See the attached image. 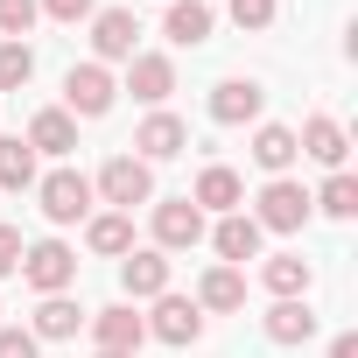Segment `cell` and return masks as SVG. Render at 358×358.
I'll use <instances>...</instances> for the list:
<instances>
[{"label":"cell","instance_id":"9c48e42d","mask_svg":"<svg viewBox=\"0 0 358 358\" xmlns=\"http://www.w3.org/2000/svg\"><path fill=\"white\" fill-rule=\"evenodd\" d=\"M260 106H267V92H260L253 78H225V85L211 92V120H218V127H246V120H260Z\"/></svg>","mask_w":358,"mask_h":358},{"label":"cell","instance_id":"484cf974","mask_svg":"<svg viewBox=\"0 0 358 358\" xmlns=\"http://www.w3.org/2000/svg\"><path fill=\"white\" fill-rule=\"evenodd\" d=\"M309 211H330V218H351L358 211V176H344V169H330V183L309 197Z\"/></svg>","mask_w":358,"mask_h":358},{"label":"cell","instance_id":"d6a6232c","mask_svg":"<svg viewBox=\"0 0 358 358\" xmlns=\"http://www.w3.org/2000/svg\"><path fill=\"white\" fill-rule=\"evenodd\" d=\"M330 358H358V337H351V330H344V337H337V344H330Z\"/></svg>","mask_w":358,"mask_h":358},{"label":"cell","instance_id":"44dd1931","mask_svg":"<svg viewBox=\"0 0 358 358\" xmlns=\"http://www.w3.org/2000/svg\"><path fill=\"white\" fill-rule=\"evenodd\" d=\"M78 323H85V309H78L71 295H43V309H36V330H29V337H36V344H43V337H50V344H64V337H78Z\"/></svg>","mask_w":358,"mask_h":358},{"label":"cell","instance_id":"2e32d148","mask_svg":"<svg viewBox=\"0 0 358 358\" xmlns=\"http://www.w3.org/2000/svg\"><path fill=\"white\" fill-rule=\"evenodd\" d=\"M127 92H134L141 106H162V99L176 92V64H169V57H134V71H127Z\"/></svg>","mask_w":358,"mask_h":358},{"label":"cell","instance_id":"6da1fadb","mask_svg":"<svg viewBox=\"0 0 358 358\" xmlns=\"http://www.w3.org/2000/svg\"><path fill=\"white\" fill-rule=\"evenodd\" d=\"M92 190H99L113 211H127V218H134V204H148V197H155V169H148L141 155H113V162L99 169V183H92Z\"/></svg>","mask_w":358,"mask_h":358},{"label":"cell","instance_id":"ba28073f","mask_svg":"<svg viewBox=\"0 0 358 358\" xmlns=\"http://www.w3.org/2000/svg\"><path fill=\"white\" fill-rule=\"evenodd\" d=\"M162 344H197L204 337V309L197 302H183V295H155V316H141Z\"/></svg>","mask_w":358,"mask_h":358},{"label":"cell","instance_id":"4fadbf2b","mask_svg":"<svg viewBox=\"0 0 358 358\" xmlns=\"http://www.w3.org/2000/svg\"><path fill=\"white\" fill-rule=\"evenodd\" d=\"M92 337H99V351H141L148 323L134 316V302H113V309H99V316H92Z\"/></svg>","mask_w":358,"mask_h":358},{"label":"cell","instance_id":"3957f363","mask_svg":"<svg viewBox=\"0 0 358 358\" xmlns=\"http://www.w3.org/2000/svg\"><path fill=\"white\" fill-rule=\"evenodd\" d=\"M36 197H43V218L50 225H78V218H92V183L78 169H50L43 183H36Z\"/></svg>","mask_w":358,"mask_h":358},{"label":"cell","instance_id":"7c38bea8","mask_svg":"<svg viewBox=\"0 0 358 358\" xmlns=\"http://www.w3.org/2000/svg\"><path fill=\"white\" fill-rule=\"evenodd\" d=\"M120 288L134 295V302H155V295H169V260L148 246V253H127L120 260Z\"/></svg>","mask_w":358,"mask_h":358},{"label":"cell","instance_id":"ac0fdd59","mask_svg":"<svg viewBox=\"0 0 358 358\" xmlns=\"http://www.w3.org/2000/svg\"><path fill=\"white\" fill-rule=\"evenodd\" d=\"M85 246L106 253V260H127V253H134V218H127V211H99V218L85 225Z\"/></svg>","mask_w":358,"mask_h":358},{"label":"cell","instance_id":"83f0119b","mask_svg":"<svg viewBox=\"0 0 358 358\" xmlns=\"http://www.w3.org/2000/svg\"><path fill=\"white\" fill-rule=\"evenodd\" d=\"M36 15H43L36 0H0V36H8V43H22V36L36 29Z\"/></svg>","mask_w":358,"mask_h":358},{"label":"cell","instance_id":"52a82bcc","mask_svg":"<svg viewBox=\"0 0 358 358\" xmlns=\"http://www.w3.org/2000/svg\"><path fill=\"white\" fill-rule=\"evenodd\" d=\"M197 239H204V211H197L190 197L155 204V253H183V246H197Z\"/></svg>","mask_w":358,"mask_h":358},{"label":"cell","instance_id":"9a60e30c","mask_svg":"<svg viewBox=\"0 0 358 358\" xmlns=\"http://www.w3.org/2000/svg\"><path fill=\"white\" fill-rule=\"evenodd\" d=\"M260 330H267V344H309L316 337V309L309 302H274L260 316Z\"/></svg>","mask_w":358,"mask_h":358},{"label":"cell","instance_id":"30bf717a","mask_svg":"<svg viewBox=\"0 0 358 358\" xmlns=\"http://www.w3.org/2000/svg\"><path fill=\"white\" fill-rule=\"evenodd\" d=\"M134 148H141V162H169V155H183V148H190V127L176 120V113H148L141 134H134Z\"/></svg>","mask_w":358,"mask_h":358},{"label":"cell","instance_id":"d6986e66","mask_svg":"<svg viewBox=\"0 0 358 358\" xmlns=\"http://www.w3.org/2000/svg\"><path fill=\"white\" fill-rule=\"evenodd\" d=\"M260 281H267L274 302H302V295H309V260H302V253H274V260L260 267Z\"/></svg>","mask_w":358,"mask_h":358},{"label":"cell","instance_id":"cb8c5ba5","mask_svg":"<svg viewBox=\"0 0 358 358\" xmlns=\"http://www.w3.org/2000/svg\"><path fill=\"white\" fill-rule=\"evenodd\" d=\"M29 183H36V148L22 134H8L0 141V190H29Z\"/></svg>","mask_w":358,"mask_h":358},{"label":"cell","instance_id":"1f68e13d","mask_svg":"<svg viewBox=\"0 0 358 358\" xmlns=\"http://www.w3.org/2000/svg\"><path fill=\"white\" fill-rule=\"evenodd\" d=\"M0 358H36V337L29 330H0Z\"/></svg>","mask_w":358,"mask_h":358},{"label":"cell","instance_id":"ffe728a7","mask_svg":"<svg viewBox=\"0 0 358 358\" xmlns=\"http://www.w3.org/2000/svg\"><path fill=\"white\" fill-rule=\"evenodd\" d=\"M29 148H36V155H71V148H78V120L57 113V106L36 113V120H29Z\"/></svg>","mask_w":358,"mask_h":358},{"label":"cell","instance_id":"836d02e7","mask_svg":"<svg viewBox=\"0 0 358 358\" xmlns=\"http://www.w3.org/2000/svg\"><path fill=\"white\" fill-rule=\"evenodd\" d=\"M92 358H134V351H92Z\"/></svg>","mask_w":358,"mask_h":358},{"label":"cell","instance_id":"603a6c76","mask_svg":"<svg viewBox=\"0 0 358 358\" xmlns=\"http://www.w3.org/2000/svg\"><path fill=\"white\" fill-rule=\"evenodd\" d=\"M197 309H218V316L225 309H246V274L239 267H211L204 288H197Z\"/></svg>","mask_w":358,"mask_h":358},{"label":"cell","instance_id":"8992f818","mask_svg":"<svg viewBox=\"0 0 358 358\" xmlns=\"http://www.w3.org/2000/svg\"><path fill=\"white\" fill-rule=\"evenodd\" d=\"M113 99H120V85H113V71H106V64H78V71L64 78V106H71V113H85V120L113 113Z\"/></svg>","mask_w":358,"mask_h":358},{"label":"cell","instance_id":"f546056e","mask_svg":"<svg viewBox=\"0 0 358 358\" xmlns=\"http://www.w3.org/2000/svg\"><path fill=\"white\" fill-rule=\"evenodd\" d=\"M36 8H43L50 22H85V15L99 8V0H36Z\"/></svg>","mask_w":358,"mask_h":358},{"label":"cell","instance_id":"7a4b0ae2","mask_svg":"<svg viewBox=\"0 0 358 358\" xmlns=\"http://www.w3.org/2000/svg\"><path fill=\"white\" fill-rule=\"evenodd\" d=\"M22 281H29L36 295H64V288L78 281V253H71L64 239H36V246H22Z\"/></svg>","mask_w":358,"mask_h":358},{"label":"cell","instance_id":"5bb4252c","mask_svg":"<svg viewBox=\"0 0 358 358\" xmlns=\"http://www.w3.org/2000/svg\"><path fill=\"white\" fill-rule=\"evenodd\" d=\"M190 204H197V211H218V218H225V211H239V204H246V190H239V176H232L225 162H211V169L197 176Z\"/></svg>","mask_w":358,"mask_h":358},{"label":"cell","instance_id":"8fae6325","mask_svg":"<svg viewBox=\"0 0 358 358\" xmlns=\"http://www.w3.org/2000/svg\"><path fill=\"white\" fill-rule=\"evenodd\" d=\"M211 246H218V267H246V260L260 253V225H253L246 211H225L218 232H211Z\"/></svg>","mask_w":358,"mask_h":358},{"label":"cell","instance_id":"4dcf8cb0","mask_svg":"<svg viewBox=\"0 0 358 358\" xmlns=\"http://www.w3.org/2000/svg\"><path fill=\"white\" fill-rule=\"evenodd\" d=\"M8 274H22V232L0 225V281H8Z\"/></svg>","mask_w":358,"mask_h":358},{"label":"cell","instance_id":"5b68a950","mask_svg":"<svg viewBox=\"0 0 358 358\" xmlns=\"http://www.w3.org/2000/svg\"><path fill=\"white\" fill-rule=\"evenodd\" d=\"M141 22H134V8H106V15H92V50H99V64H134L141 50Z\"/></svg>","mask_w":358,"mask_h":358},{"label":"cell","instance_id":"f1b7e54d","mask_svg":"<svg viewBox=\"0 0 358 358\" xmlns=\"http://www.w3.org/2000/svg\"><path fill=\"white\" fill-rule=\"evenodd\" d=\"M232 22H239V29H253V36H260V29H267V22H274V0H232Z\"/></svg>","mask_w":358,"mask_h":358},{"label":"cell","instance_id":"277c9868","mask_svg":"<svg viewBox=\"0 0 358 358\" xmlns=\"http://www.w3.org/2000/svg\"><path fill=\"white\" fill-rule=\"evenodd\" d=\"M253 225H260V232H302V225H309V190H302V183H288V176H274V183L260 190Z\"/></svg>","mask_w":358,"mask_h":358},{"label":"cell","instance_id":"d4e9b609","mask_svg":"<svg viewBox=\"0 0 358 358\" xmlns=\"http://www.w3.org/2000/svg\"><path fill=\"white\" fill-rule=\"evenodd\" d=\"M295 155H302V148H295V127H260V134H253V162H260L267 176H281Z\"/></svg>","mask_w":358,"mask_h":358},{"label":"cell","instance_id":"7402d4cb","mask_svg":"<svg viewBox=\"0 0 358 358\" xmlns=\"http://www.w3.org/2000/svg\"><path fill=\"white\" fill-rule=\"evenodd\" d=\"M169 43H183V50L211 43V8L204 0H169Z\"/></svg>","mask_w":358,"mask_h":358},{"label":"cell","instance_id":"e0dca14e","mask_svg":"<svg viewBox=\"0 0 358 358\" xmlns=\"http://www.w3.org/2000/svg\"><path fill=\"white\" fill-rule=\"evenodd\" d=\"M295 148H302L309 162H323V169H344V148H351V141H344V127H337V120H323V113H316V120L295 134Z\"/></svg>","mask_w":358,"mask_h":358},{"label":"cell","instance_id":"4316f807","mask_svg":"<svg viewBox=\"0 0 358 358\" xmlns=\"http://www.w3.org/2000/svg\"><path fill=\"white\" fill-rule=\"evenodd\" d=\"M36 78V50L29 43H0V92H22Z\"/></svg>","mask_w":358,"mask_h":358}]
</instances>
